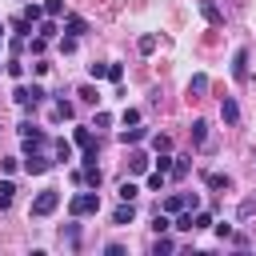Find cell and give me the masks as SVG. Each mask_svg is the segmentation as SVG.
I'll list each match as a JSON object with an SVG mask.
<instances>
[{
  "instance_id": "obj_1",
  "label": "cell",
  "mask_w": 256,
  "mask_h": 256,
  "mask_svg": "<svg viewBox=\"0 0 256 256\" xmlns=\"http://www.w3.org/2000/svg\"><path fill=\"white\" fill-rule=\"evenodd\" d=\"M68 212L72 216H92V212H100V192L92 188V192H76L72 200H68Z\"/></svg>"
},
{
  "instance_id": "obj_2",
  "label": "cell",
  "mask_w": 256,
  "mask_h": 256,
  "mask_svg": "<svg viewBox=\"0 0 256 256\" xmlns=\"http://www.w3.org/2000/svg\"><path fill=\"white\" fill-rule=\"evenodd\" d=\"M44 96H48V92H44L40 84H20V88L12 92V100H16L20 108H36V104H40Z\"/></svg>"
},
{
  "instance_id": "obj_3",
  "label": "cell",
  "mask_w": 256,
  "mask_h": 256,
  "mask_svg": "<svg viewBox=\"0 0 256 256\" xmlns=\"http://www.w3.org/2000/svg\"><path fill=\"white\" fill-rule=\"evenodd\" d=\"M56 208H60V192H56V188H44V192L32 200V216H52Z\"/></svg>"
},
{
  "instance_id": "obj_4",
  "label": "cell",
  "mask_w": 256,
  "mask_h": 256,
  "mask_svg": "<svg viewBox=\"0 0 256 256\" xmlns=\"http://www.w3.org/2000/svg\"><path fill=\"white\" fill-rule=\"evenodd\" d=\"M20 164H24L32 176H40V172H48V168H52V160H48L44 152H24V156H20Z\"/></svg>"
},
{
  "instance_id": "obj_5",
  "label": "cell",
  "mask_w": 256,
  "mask_h": 256,
  "mask_svg": "<svg viewBox=\"0 0 256 256\" xmlns=\"http://www.w3.org/2000/svg\"><path fill=\"white\" fill-rule=\"evenodd\" d=\"M184 208H196V192H192V196H188V192H176V196L164 200V212H168V216H176V212H184Z\"/></svg>"
},
{
  "instance_id": "obj_6",
  "label": "cell",
  "mask_w": 256,
  "mask_h": 256,
  "mask_svg": "<svg viewBox=\"0 0 256 256\" xmlns=\"http://www.w3.org/2000/svg\"><path fill=\"white\" fill-rule=\"evenodd\" d=\"M200 16H204L212 28H220V24H224V12H220V4H216V0H200Z\"/></svg>"
},
{
  "instance_id": "obj_7",
  "label": "cell",
  "mask_w": 256,
  "mask_h": 256,
  "mask_svg": "<svg viewBox=\"0 0 256 256\" xmlns=\"http://www.w3.org/2000/svg\"><path fill=\"white\" fill-rule=\"evenodd\" d=\"M232 76L236 80H248V48H236L232 52Z\"/></svg>"
},
{
  "instance_id": "obj_8",
  "label": "cell",
  "mask_w": 256,
  "mask_h": 256,
  "mask_svg": "<svg viewBox=\"0 0 256 256\" xmlns=\"http://www.w3.org/2000/svg\"><path fill=\"white\" fill-rule=\"evenodd\" d=\"M220 116H224V124H240V104L232 96H224L220 100Z\"/></svg>"
},
{
  "instance_id": "obj_9",
  "label": "cell",
  "mask_w": 256,
  "mask_h": 256,
  "mask_svg": "<svg viewBox=\"0 0 256 256\" xmlns=\"http://www.w3.org/2000/svg\"><path fill=\"white\" fill-rule=\"evenodd\" d=\"M136 220V204L132 200H120V208L112 212V224H132Z\"/></svg>"
},
{
  "instance_id": "obj_10",
  "label": "cell",
  "mask_w": 256,
  "mask_h": 256,
  "mask_svg": "<svg viewBox=\"0 0 256 256\" xmlns=\"http://www.w3.org/2000/svg\"><path fill=\"white\" fill-rule=\"evenodd\" d=\"M188 168H192V156H188V152H180V156H172V172H168V176L184 180V176H188Z\"/></svg>"
},
{
  "instance_id": "obj_11",
  "label": "cell",
  "mask_w": 256,
  "mask_h": 256,
  "mask_svg": "<svg viewBox=\"0 0 256 256\" xmlns=\"http://www.w3.org/2000/svg\"><path fill=\"white\" fill-rule=\"evenodd\" d=\"M140 140H148V128H140V124H132V128L120 132V144H140Z\"/></svg>"
},
{
  "instance_id": "obj_12",
  "label": "cell",
  "mask_w": 256,
  "mask_h": 256,
  "mask_svg": "<svg viewBox=\"0 0 256 256\" xmlns=\"http://www.w3.org/2000/svg\"><path fill=\"white\" fill-rule=\"evenodd\" d=\"M204 184L220 192V188H232V176H228V172H208V176H204Z\"/></svg>"
},
{
  "instance_id": "obj_13",
  "label": "cell",
  "mask_w": 256,
  "mask_h": 256,
  "mask_svg": "<svg viewBox=\"0 0 256 256\" xmlns=\"http://www.w3.org/2000/svg\"><path fill=\"white\" fill-rule=\"evenodd\" d=\"M12 200H16V184L12 180H0V212L12 208Z\"/></svg>"
},
{
  "instance_id": "obj_14",
  "label": "cell",
  "mask_w": 256,
  "mask_h": 256,
  "mask_svg": "<svg viewBox=\"0 0 256 256\" xmlns=\"http://www.w3.org/2000/svg\"><path fill=\"white\" fill-rule=\"evenodd\" d=\"M64 28H68V36H84V32H88V20H84V16H68Z\"/></svg>"
},
{
  "instance_id": "obj_15",
  "label": "cell",
  "mask_w": 256,
  "mask_h": 256,
  "mask_svg": "<svg viewBox=\"0 0 256 256\" xmlns=\"http://www.w3.org/2000/svg\"><path fill=\"white\" fill-rule=\"evenodd\" d=\"M204 92H208V76H204V72H196V76L188 80V96H204Z\"/></svg>"
},
{
  "instance_id": "obj_16",
  "label": "cell",
  "mask_w": 256,
  "mask_h": 256,
  "mask_svg": "<svg viewBox=\"0 0 256 256\" xmlns=\"http://www.w3.org/2000/svg\"><path fill=\"white\" fill-rule=\"evenodd\" d=\"M188 132H192V144L200 148V144L208 140V120H192V128H188Z\"/></svg>"
},
{
  "instance_id": "obj_17",
  "label": "cell",
  "mask_w": 256,
  "mask_h": 256,
  "mask_svg": "<svg viewBox=\"0 0 256 256\" xmlns=\"http://www.w3.org/2000/svg\"><path fill=\"white\" fill-rule=\"evenodd\" d=\"M72 116H76V104L60 96V100H56V120H72Z\"/></svg>"
},
{
  "instance_id": "obj_18",
  "label": "cell",
  "mask_w": 256,
  "mask_h": 256,
  "mask_svg": "<svg viewBox=\"0 0 256 256\" xmlns=\"http://www.w3.org/2000/svg\"><path fill=\"white\" fill-rule=\"evenodd\" d=\"M36 32H40L44 40H52V36H56V16H44V20L36 24Z\"/></svg>"
},
{
  "instance_id": "obj_19",
  "label": "cell",
  "mask_w": 256,
  "mask_h": 256,
  "mask_svg": "<svg viewBox=\"0 0 256 256\" xmlns=\"http://www.w3.org/2000/svg\"><path fill=\"white\" fill-rule=\"evenodd\" d=\"M172 248H176V244H172V240H168V236L160 232V236H156V244H152V256H168Z\"/></svg>"
},
{
  "instance_id": "obj_20",
  "label": "cell",
  "mask_w": 256,
  "mask_h": 256,
  "mask_svg": "<svg viewBox=\"0 0 256 256\" xmlns=\"http://www.w3.org/2000/svg\"><path fill=\"white\" fill-rule=\"evenodd\" d=\"M24 20H28V24H40V20H44V4H28V8H24Z\"/></svg>"
},
{
  "instance_id": "obj_21",
  "label": "cell",
  "mask_w": 256,
  "mask_h": 256,
  "mask_svg": "<svg viewBox=\"0 0 256 256\" xmlns=\"http://www.w3.org/2000/svg\"><path fill=\"white\" fill-rule=\"evenodd\" d=\"M72 140H76L80 148H96V140H92V132H88V128H76V132H72Z\"/></svg>"
},
{
  "instance_id": "obj_22",
  "label": "cell",
  "mask_w": 256,
  "mask_h": 256,
  "mask_svg": "<svg viewBox=\"0 0 256 256\" xmlns=\"http://www.w3.org/2000/svg\"><path fill=\"white\" fill-rule=\"evenodd\" d=\"M128 168H132V172H148V156H144V152H132V156H128Z\"/></svg>"
},
{
  "instance_id": "obj_23",
  "label": "cell",
  "mask_w": 256,
  "mask_h": 256,
  "mask_svg": "<svg viewBox=\"0 0 256 256\" xmlns=\"http://www.w3.org/2000/svg\"><path fill=\"white\" fill-rule=\"evenodd\" d=\"M120 124H124V128L140 124V108H124V112H120Z\"/></svg>"
},
{
  "instance_id": "obj_24",
  "label": "cell",
  "mask_w": 256,
  "mask_h": 256,
  "mask_svg": "<svg viewBox=\"0 0 256 256\" xmlns=\"http://www.w3.org/2000/svg\"><path fill=\"white\" fill-rule=\"evenodd\" d=\"M52 152H56V160H64V164L72 160V144H68V140H56V148H52Z\"/></svg>"
},
{
  "instance_id": "obj_25",
  "label": "cell",
  "mask_w": 256,
  "mask_h": 256,
  "mask_svg": "<svg viewBox=\"0 0 256 256\" xmlns=\"http://www.w3.org/2000/svg\"><path fill=\"white\" fill-rule=\"evenodd\" d=\"M100 180H104V176H100V168H96V164H92V168H84V184H88V188H100Z\"/></svg>"
},
{
  "instance_id": "obj_26",
  "label": "cell",
  "mask_w": 256,
  "mask_h": 256,
  "mask_svg": "<svg viewBox=\"0 0 256 256\" xmlns=\"http://www.w3.org/2000/svg\"><path fill=\"white\" fill-rule=\"evenodd\" d=\"M164 180H168V172H160V168H156V172H148V188H152V192H160V188H164Z\"/></svg>"
},
{
  "instance_id": "obj_27",
  "label": "cell",
  "mask_w": 256,
  "mask_h": 256,
  "mask_svg": "<svg viewBox=\"0 0 256 256\" xmlns=\"http://www.w3.org/2000/svg\"><path fill=\"white\" fill-rule=\"evenodd\" d=\"M172 228H180V232H192V212L184 208V212H176V224Z\"/></svg>"
},
{
  "instance_id": "obj_28",
  "label": "cell",
  "mask_w": 256,
  "mask_h": 256,
  "mask_svg": "<svg viewBox=\"0 0 256 256\" xmlns=\"http://www.w3.org/2000/svg\"><path fill=\"white\" fill-rule=\"evenodd\" d=\"M236 216H240V220H252V216H256V200H240Z\"/></svg>"
},
{
  "instance_id": "obj_29",
  "label": "cell",
  "mask_w": 256,
  "mask_h": 256,
  "mask_svg": "<svg viewBox=\"0 0 256 256\" xmlns=\"http://www.w3.org/2000/svg\"><path fill=\"white\" fill-rule=\"evenodd\" d=\"M228 240H232V248H240V252H244V248H252V240H248V232H232Z\"/></svg>"
},
{
  "instance_id": "obj_30",
  "label": "cell",
  "mask_w": 256,
  "mask_h": 256,
  "mask_svg": "<svg viewBox=\"0 0 256 256\" xmlns=\"http://www.w3.org/2000/svg\"><path fill=\"white\" fill-rule=\"evenodd\" d=\"M44 16H64V0H44Z\"/></svg>"
},
{
  "instance_id": "obj_31",
  "label": "cell",
  "mask_w": 256,
  "mask_h": 256,
  "mask_svg": "<svg viewBox=\"0 0 256 256\" xmlns=\"http://www.w3.org/2000/svg\"><path fill=\"white\" fill-rule=\"evenodd\" d=\"M136 48H140V52H144V56H148V52H152V48H156V36H152V32H148V36H140V40H136Z\"/></svg>"
},
{
  "instance_id": "obj_32",
  "label": "cell",
  "mask_w": 256,
  "mask_h": 256,
  "mask_svg": "<svg viewBox=\"0 0 256 256\" xmlns=\"http://www.w3.org/2000/svg\"><path fill=\"white\" fill-rule=\"evenodd\" d=\"M88 76L92 80H108V64H88Z\"/></svg>"
},
{
  "instance_id": "obj_33",
  "label": "cell",
  "mask_w": 256,
  "mask_h": 256,
  "mask_svg": "<svg viewBox=\"0 0 256 256\" xmlns=\"http://www.w3.org/2000/svg\"><path fill=\"white\" fill-rule=\"evenodd\" d=\"M136 192H140V188H136L132 180H124V184H120V200H136Z\"/></svg>"
},
{
  "instance_id": "obj_34",
  "label": "cell",
  "mask_w": 256,
  "mask_h": 256,
  "mask_svg": "<svg viewBox=\"0 0 256 256\" xmlns=\"http://www.w3.org/2000/svg\"><path fill=\"white\" fill-rule=\"evenodd\" d=\"M208 224H212V212H196V216H192V232H196V228H208Z\"/></svg>"
},
{
  "instance_id": "obj_35",
  "label": "cell",
  "mask_w": 256,
  "mask_h": 256,
  "mask_svg": "<svg viewBox=\"0 0 256 256\" xmlns=\"http://www.w3.org/2000/svg\"><path fill=\"white\" fill-rule=\"evenodd\" d=\"M108 80L120 84V80H124V64H108Z\"/></svg>"
},
{
  "instance_id": "obj_36",
  "label": "cell",
  "mask_w": 256,
  "mask_h": 256,
  "mask_svg": "<svg viewBox=\"0 0 256 256\" xmlns=\"http://www.w3.org/2000/svg\"><path fill=\"white\" fill-rule=\"evenodd\" d=\"M156 168H160V172H172V156H168V152H156Z\"/></svg>"
},
{
  "instance_id": "obj_37",
  "label": "cell",
  "mask_w": 256,
  "mask_h": 256,
  "mask_svg": "<svg viewBox=\"0 0 256 256\" xmlns=\"http://www.w3.org/2000/svg\"><path fill=\"white\" fill-rule=\"evenodd\" d=\"M76 96H80V100H84V104H96V88H88V84H84V88H80V92H76Z\"/></svg>"
},
{
  "instance_id": "obj_38",
  "label": "cell",
  "mask_w": 256,
  "mask_h": 256,
  "mask_svg": "<svg viewBox=\"0 0 256 256\" xmlns=\"http://www.w3.org/2000/svg\"><path fill=\"white\" fill-rule=\"evenodd\" d=\"M152 148H156V152H168L172 140H168V136H152Z\"/></svg>"
},
{
  "instance_id": "obj_39",
  "label": "cell",
  "mask_w": 256,
  "mask_h": 256,
  "mask_svg": "<svg viewBox=\"0 0 256 256\" xmlns=\"http://www.w3.org/2000/svg\"><path fill=\"white\" fill-rule=\"evenodd\" d=\"M8 76H12V80H20V76H24V64H20V60H12V64H8Z\"/></svg>"
},
{
  "instance_id": "obj_40",
  "label": "cell",
  "mask_w": 256,
  "mask_h": 256,
  "mask_svg": "<svg viewBox=\"0 0 256 256\" xmlns=\"http://www.w3.org/2000/svg\"><path fill=\"white\" fill-rule=\"evenodd\" d=\"M108 124H112V116H108V112H96V120H92V128H108Z\"/></svg>"
},
{
  "instance_id": "obj_41",
  "label": "cell",
  "mask_w": 256,
  "mask_h": 256,
  "mask_svg": "<svg viewBox=\"0 0 256 256\" xmlns=\"http://www.w3.org/2000/svg\"><path fill=\"white\" fill-rule=\"evenodd\" d=\"M0 168H4V172H8V176H12V172H16V168H20V160H16V156H8V160H0Z\"/></svg>"
},
{
  "instance_id": "obj_42",
  "label": "cell",
  "mask_w": 256,
  "mask_h": 256,
  "mask_svg": "<svg viewBox=\"0 0 256 256\" xmlns=\"http://www.w3.org/2000/svg\"><path fill=\"white\" fill-rule=\"evenodd\" d=\"M44 48H48V40H44V36H36V40H32V56H40Z\"/></svg>"
},
{
  "instance_id": "obj_43",
  "label": "cell",
  "mask_w": 256,
  "mask_h": 256,
  "mask_svg": "<svg viewBox=\"0 0 256 256\" xmlns=\"http://www.w3.org/2000/svg\"><path fill=\"white\" fill-rule=\"evenodd\" d=\"M104 256H124V244H104Z\"/></svg>"
},
{
  "instance_id": "obj_44",
  "label": "cell",
  "mask_w": 256,
  "mask_h": 256,
  "mask_svg": "<svg viewBox=\"0 0 256 256\" xmlns=\"http://www.w3.org/2000/svg\"><path fill=\"white\" fill-rule=\"evenodd\" d=\"M0 44H4V32H0Z\"/></svg>"
},
{
  "instance_id": "obj_45",
  "label": "cell",
  "mask_w": 256,
  "mask_h": 256,
  "mask_svg": "<svg viewBox=\"0 0 256 256\" xmlns=\"http://www.w3.org/2000/svg\"><path fill=\"white\" fill-rule=\"evenodd\" d=\"M0 68H4V64H0Z\"/></svg>"
},
{
  "instance_id": "obj_46",
  "label": "cell",
  "mask_w": 256,
  "mask_h": 256,
  "mask_svg": "<svg viewBox=\"0 0 256 256\" xmlns=\"http://www.w3.org/2000/svg\"><path fill=\"white\" fill-rule=\"evenodd\" d=\"M0 32H4V28H0Z\"/></svg>"
}]
</instances>
